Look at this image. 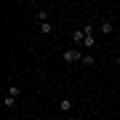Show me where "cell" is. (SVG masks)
<instances>
[{"instance_id": "cell-11", "label": "cell", "mask_w": 120, "mask_h": 120, "mask_svg": "<svg viewBox=\"0 0 120 120\" xmlns=\"http://www.w3.org/2000/svg\"><path fill=\"white\" fill-rule=\"evenodd\" d=\"M117 67H120V56H117Z\"/></svg>"}, {"instance_id": "cell-8", "label": "cell", "mask_w": 120, "mask_h": 120, "mask_svg": "<svg viewBox=\"0 0 120 120\" xmlns=\"http://www.w3.org/2000/svg\"><path fill=\"white\" fill-rule=\"evenodd\" d=\"M38 30L43 32V35H51V32H53V27H51V22H45V24H40Z\"/></svg>"}, {"instance_id": "cell-1", "label": "cell", "mask_w": 120, "mask_h": 120, "mask_svg": "<svg viewBox=\"0 0 120 120\" xmlns=\"http://www.w3.org/2000/svg\"><path fill=\"white\" fill-rule=\"evenodd\" d=\"M86 30V45L88 48H96V35H94V27H83Z\"/></svg>"}, {"instance_id": "cell-4", "label": "cell", "mask_w": 120, "mask_h": 120, "mask_svg": "<svg viewBox=\"0 0 120 120\" xmlns=\"http://www.w3.org/2000/svg\"><path fill=\"white\" fill-rule=\"evenodd\" d=\"M59 109L61 112H69V109H72V99H61V101H59Z\"/></svg>"}, {"instance_id": "cell-9", "label": "cell", "mask_w": 120, "mask_h": 120, "mask_svg": "<svg viewBox=\"0 0 120 120\" xmlns=\"http://www.w3.org/2000/svg\"><path fill=\"white\" fill-rule=\"evenodd\" d=\"M38 22H40V24H45V22H48V11H43V8L38 11Z\"/></svg>"}, {"instance_id": "cell-6", "label": "cell", "mask_w": 120, "mask_h": 120, "mask_svg": "<svg viewBox=\"0 0 120 120\" xmlns=\"http://www.w3.org/2000/svg\"><path fill=\"white\" fill-rule=\"evenodd\" d=\"M99 32H101V35H112V24H109V22H101Z\"/></svg>"}, {"instance_id": "cell-10", "label": "cell", "mask_w": 120, "mask_h": 120, "mask_svg": "<svg viewBox=\"0 0 120 120\" xmlns=\"http://www.w3.org/2000/svg\"><path fill=\"white\" fill-rule=\"evenodd\" d=\"M3 101H5V107H8V109H11V107H13V104H16V99H13V96H8V94H5V99H3Z\"/></svg>"}, {"instance_id": "cell-2", "label": "cell", "mask_w": 120, "mask_h": 120, "mask_svg": "<svg viewBox=\"0 0 120 120\" xmlns=\"http://www.w3.org/2000/svg\"><path fill=\"white\" fill-rule=\"evenodd\" d=\"M83 59V51H64V61L72 64V61H80Z\"/></svg>"}, {"instance_id": "cell-5", "label": "cell", "mask_w": 120, "mask_h": 120, "mask_svg": "<svg viewBox=\"0 0 120 120\" xmlns=\"http://www.w3.org/2000/svg\"><path fill=\"white\" fill-rule=\"evenodd\" d=\"M5 94H8V96H13V99H19V96H22V88H19V86H11Z\"/></svg>"}, {"instance_id": "cell-3", "label": "cell", "mask_w": 120, "mask_h": 120, "mask_svg": "<svg viewBox=\"0 0 120 120\" xmlns=\"http://www.w3.org/2000/svg\"><path fill=\"white\" fill-rule=\"evenodd\" d=\"M72 40H75L77 45H80V43H86V30H77V32L72 35Z\"/></svg>"}, {"instance_id": "cell-7", "label": "cell", "mask_w": 120, "mask_h": 120, "mask_svg": "<svg viewBox=\"0 0 120 120\" xmlns=\"http://www.w3.org/2000/svg\"><path fill=\"white\" fill-rule=\"evenodd\" d=\"M80 64H86V67H94V56H91V53H83Z\"/></svg>"}]
</instances>
